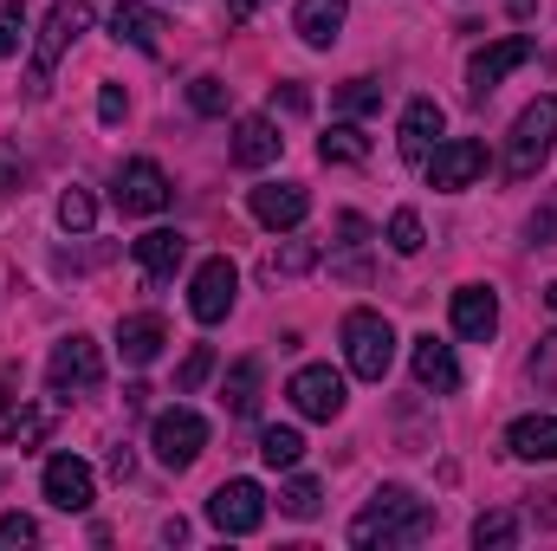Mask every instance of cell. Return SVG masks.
I'll list each match as a JSON object with an SVG mask.
<instances>
[{"instance_id":"6da1fadb","label":"cell","mask_w":557,"mask_h":551,"mask_svg":"<svg viewBox=\"0 0 557 551\" xmlns=\"http://www.w3.org/2000/svg\"><path fill=\"white\" fill-rule=\"evenodd\" d=\"M434 532V513H428V500H416L409 487H376L370 493V506L350 519V546L363 551H389V546H416Z\"/></svg>"},{"instance_id":"7a4b0ae2","label":"cell","mask_w":557,"mask_h":551,"mask_svg":"<svg viewBox=\"0 0 557 551\" xmlns=\"http://www.w3.org/2000/svg\"><path fill=\"white\" fill-rule=\"evenodd\" d=\"M78 33H91V0H59V7L46 13L39 39H33V72H26V98H46V85H52V65L65 59V46H72Z\"/></svg>"},{"instance_id":"3957f363","label":"cell","mask_w":557,"mask_h":551,"mask_svg":"<svg viewBox=\"0 0 557 551\" xmlns=\"http://www.w3.org/2000/svg\"><path fill=\"white\" fill-rule=\"evenodd\" d=\"M552 143H557V98H532L512 124V143H506V182H532L552 162Z\"/></svg>"},{"instance_id":"277c9868","label":"cell","mask_w":557,"mask_h":551,"mask_svg":"<svg viewBox=\"0 0 557 551\" xmlns=\"http://www.w3.org/2000/svg\"><path fill=\"white\" fill-rule=\"evenodd\" d=\"M344 357H350V370H357L363 383H383L389 364H396V331H389V318L357 305V311L344 318Z\"/></svg>"},{"instance_id":"5b68a950","label":"cell","mask_w":557,"mask_h":551,"mask_svg":"<svg viewBox=\"0 0 557 551\" xmlns=\"http://www.w3.org/2000/svg\"><path fill=\"white\" fill-rule=\"evenodd\" d=\"M98 377H104V357H98V344H91L85 331H72V338H59V344H52V364H46V390H52L59 403H72V396L98 390Z\"/></svg>"},{"instance_id":"8992f818","label":"cell","mask_w":557,"mask_h":551,"mask_svg":"<svg viewBox=\"0 0 557 551\" xmlns=\"http://www.w3.org/2000/svg\"><path fill=\"white\" fill-rule=\"evenodd\" d=\"M149 448H156V461L162 467H195L201 461V448H208V421L195 409H169V415H156V428H149Z\"/></svg>"},{"instance_id":"52a82bcc","label":"cell","mask_w":557,"mask_h":551,"mask_svg":"<svg viewBox=\"0 0 557 551\" xmlns=\"http://www.w3.org/2000/svg\"><path fill=\"white\" fill-rule=\"evenodd\" d=\"M525 59H532V39H525V33L480 46V52H473V65H467V98H473V105H486V98H493L519 65H525Z\"/></svg>"},{"instance_id":"ba28073f","label":"cell","mask_w":557,"mask_h":551,"mask_svg":"<svg viewBox=\"0 0 557 551\" xmlns=\"http://www.w3.org/2000/svg\"><path fill=\"white\" fill-rule=\"evenodd\" d=\"M208 519H214L227 539L260 532V519H267V493H260V480H221L214 500H208Z\"/></svg>"},{"instance_id":"9c48e42d","label":"cell","mask_w":557,"mask_h":551,"mask_svg":"<svg viewBox=\"0 0 557 551\" xmlns=\"http://www.w3.org/2000/svg\"><path fill=\"white\" fill-rule=\"evenodd\" d=\"M486 175V143H473V137H447V143H434L428 149V188H473Z\"/></svg>"},{"instance_id":"30bf717a","label":"cell","mask_w":557,"mask_h":551,"mask_svg":"<svg viewBox=\"0 0 557 551\" xmlns=\"http://www.w3.org/2000/svg\"><path fill=\"white\" fill-rule=\"evenodd\" d=\"M234 292H240V273H234V260H227V254H214V260H201V267H195V285H188V311H195L201 325H221V318L234 311Z\"/></svg>"},{"instance_id":"8fae6325","label":"cell","mask_w":557,"mask_h":551,"mask_svg":"<svg viewBox=\"0 0 557 551\" xmlns=\"http://www.w3.org/2000/svg\"><path fill=\"white\" fill-rule=\"evenodd\" d=\"M285 396H292V409L305 415V421H331V415H344V377L331 364H305L285 383Z\"/></svg>"},{"instance_id":"7c38bea8","label":"cell","mask_w":557,"mask_h":551,"mask_svg":"<svg viewBox=\"0 0 557 551\" xmlns=\"http://www.w3.org/2000/svg\"><path fill=\"white\" fill-rule=\"evenodd\" d=\"M169 175H162V162H149V156H137V162H124L117 169V208L124 215H162L169 208Z\"/></svg>"},{"instance_id":"4fadbf2b","label":"cell","mask_w":557,"mask_h":551,"mask_svg":"<svg viewBox=\"0 0 557 551\" xmlns=\"http://www.w3.org/2000/svg\"><path fill=\"white\" fill-rule=\"evenodd\" d=\"M91 493H98V487H91V467H85L78 454H52V461H46V500H52L59 513H85Z\"/></svg>"},{"instance_id":"5bb4252c","label":"cell","mask_w":557,"mask_h":551,"mask_svg":"<svg viewBox=\"0 0 557 551\" xmlns=\"http://www.w3.org/2000/svg\"><path fill=\"white\" fill-rule=\"evenodd\" d=\"M454 331H460L467 344H486V338L499 331V298H493V285H460V292H454Z\"/></svg>"},{"instance_id":"9a60e30c","label":"cell","mask_w":557,"mask_h":551,"mask_svg":"<svg viewBox=\"0 0 557 551\" xmlns=\"http://www.w3.org/2000/svg\"><path fill=\"white\" fill-rule=\"evenodd\" d=\"M311 215V195L298 188V182H267V188H253V221L260 228H298Z\"/></svg>"},{"instance_id":"2e32d148","label":"cell","mask_w":557,"mask_h":551,"mask_svg":"<svg viewBox=\"0 0 557 551\" xmlns=\"http://www.w3.org/2000/svg\"><path fill=\"white\" fill-rule=\"evenodd\" d=\"M441 105L434 98H416L409 111H403V131H396V149H403V162H428V149L441 143Z\"/></svg>"},{"instance_id":"e0dca14e","label":"cell","mask_w":557,"mask_h":551,"mask_svg":"<svg viewBox=\"0 0 557 551\" xmlns=\"http://www.w3.org/2000/svg\"><path fill=\"white\" fill-rule=\"evenodd\" d=\"M278 149H285V137L273 131V118H240V124H234V149H227V156H234V169H267Z\"/></svg>"},{"instance_id":"ac0fdd59","label":"cell","mask_w":557,"mask_h":551,"mask_svg":"<svg viewBox=\"0 0 557 551\" xmlns=\"http://www.w3.org/2000/svg\"><path fill=\"white\" fill-rule=\"evenodd\" d=\"M344 20H350V0H298V13H292L298 39H305V46H318V52L344 33Z\"/></svg>"},{"instance_id":"d6986e66","label":"cell","mask_w":557,"mask_h":551,"mask_svg":"<svg viewBox=\"0 0 557 551\" xmlns=\"http://www.w3.org/2000/svg\"><path fill=\"white\" fill-rule=\"evenodd\" d=\"M162 344H169V331H162L156 311H131V318L117 325V351H124V364H137V370L162 357Z\"/></svg>"},{"instance_id":"ffe728a7","label":"cell","mask_w":557,"mask_h":551,"mask_svg":"<svg viewBox=\"0 0 557 551\" xmlns=\"http://www.w3.org/2000/svg\"><path fill=\"white\" fill-rule=\"evenodd\" d=\"M416 383L434 390V396H454L460 390V364H454V351L441 338H416Z\"/></svg>"},{"instance_id":"44dd1931","label":"cell","mask_w":557,"mask_h":551,"mask_svg":"<svg viewBox=\"0 0 557 551\" xmlns=\"http://www.w3.org/2000/svg\"><path fill=\"white\" fill-rule=\"evenodd\" d=\"M182 260H188V241H182L175 228H149V234L137 241V267L156 279V285H162V279H175Z\"/></svg>"},{"instance_id":"7402d4cb","label":"cell","mask_w":557,"mask_h":551,"mask_svg":"<svg viewBox=\"0 0 557 551\" xmlns=\"http://www.w3.org/2000/svg\"><path fill=\"white\" fill-rule=\"evenodd\" d=\"M506 448L519 461H557V415H519L506 428Z\"/></svg>"},{"instance_id":"603a6c76","label":"cell","mask_w":557,"mask_h":551,"mask_svg":"<svg viewBox=\"0 0 557 551\" xmlns=\"http://www.w3.org/2000/svg\"><path fill=\"white\" fill-rule=\"evenodd\" d=\"M111 39H124V46H137V52H156V46H162V20H156L143 0H117V7H111Z\"/></svg>"},{"instance_id":"cb8c5ba5","label":"cell","mask_w":557,"mask_h":551,"mask_svg":"<svg viewBox=\"0 0 557 551\" xmlns=\"http://www.w3.org/2000/svg\"><path fill=\"white\" fill-rule=\"evenodd\" d=\"M221 403H227V415H253V409H260V357H240V364L227 370Z\"/></svg>"},{"instance_id":"d4e9b609","label":"cell","mask_w":557,"mask_h":551,"mask_svg":"<svg viewBox=\"0 0 557 551\" xmlns=\"http://www.w3.org/2000/svg\"><path fill=\"white\" fill-rule=\"evenodd\" d=\"M318 156H324L331 169H357V162L370 156V137H363L357 124H331V131H324V143H318Z\"/></svg>"},{"instance_id":"484cf974","label":"cell","mask_w":557,"mask_h":551,"mask_svg":"<svg viewBox=\"0 0 557 551\" xmlns=\"http://www.w3.org/2000/svg\"><path fill=\"white\" fill-rule=\"evenodd\" d=\"M260 461H267V467H298V461H305V434H298V428H267V434H260Z\"/></svg>"},{"instance_id":"4316f807","label":"cell","mask_w":557,"mask_h":551,"mask_svg":"<svg viewBox=\"0 0 557 551\" xmlns=\"http://www.w3.org/2000/svg\"><path fill=\"white\" fill-rule=\"evenodd\" d=\"M188 105H195L201 118H227V105H234V85H221L214 72H201V78L188 85Z\"/></svg>"},{"instance_id":"83f0119b","label":"cell","mask_w":557,"mask_h":551,"mask_svg":"<svg viewBox=\"0 0 557 551\" xmlns=\"http://www.w3.org/2000/svg\"><path fill=\"white\" fill-rule=\"evenodd\" d=\"M91 221H98L91 188H65V195H59V228H65V234H91Z\"/></svg>"},{"instance_id":"f1b7e54d","label":"cell","mask_w":557,"mask_h":551,"mask_svg":"<svg viewBox=\"0 0 557 551\" xmlns=\"http://www.w3.org/2000/svg\"><path fill=\"white\" fill-rule=\"evenodd\" d=\"M318 506H324V493H318V480H285L278 487V513H292V519H318Z\"/></svg>"},{"instance_id":"f546056e","label":"cell","mask_w":557,"mask_h":551,"mask_svg":"<svg viewBox=\"0 0 557 551\" xmlns=\"http://www.w3.org/2000/svg\"><path fill=\"white\" fill-rule=\"evenodd\" d=\"M383 105V85L376 78H350V85H337V111L344 118H370Z\"/></svg>"},{"instance_id":"4dcf8cb0","label":"cell","mask_w":557,"mask_h":551,"mask_svg":"<svg viewBox=\"0 0 557 551\" xmlns=\"http://www.w3.org/2000/svg\"><path fill=\"white\" fill-rule=\"evenodd\" d=\"M473 546L486 551V546H519V519L512 513H480L473 519Z\"/></svg>"},{"instance_id":"1f68e13d","label":"cell","mask_w":557,"mask_h":551,"mask_svg":"<svg viewBox=\"0 0 557 551\" xmlns=\"http://www.w3.org/2000/svg\"><path fill=\"white\" fill-rule=\"evenodd\" d=\"M46 421H52L46 409H20L7 421V448H39L46 441Z\"/></svg>"},{"instance_id":"d6a6232c","label":"cell","mask_w":557,"mask_h":551,"mask_svg":"<svg viewBox=\"0 0 557 551\" xmlns=\"http://www.w3.org/2000/svg\"><path fill=\"white\" fill-rule=\"evenodd\" d=\"M389 247L396 254H421V215L416 208H396L389 215Z\"/></svg>"},{"instance_id":"836d02e7","label":"cell","mask_w":557,"mask_h":551,"mask_svg":"<svg viewBox=\"0 0 557 551\" xmlns=\"http://www.w3.org/2000/svg\"><path fill=\"white\" fill-rule=\"evenodd\" d=\"M26 39V7L20 0H0V59H13Z\"/></svg>"},{"instance_id":"e575fe53","label":"cell","mask_w":557,"mask_h":551,"mask_svg":"<svg viewBox=\"0 0 557 551\" xmlns=\"http://www.w3.org/2000/svg\"><path fill=\"white\" fill-rule=\"evenodd\" d=\"M311 260H318V247H311V241H292L285 254H273V260H267V273H273V279H292V273H305Z\"/></svg>"},{"instance_id":"d590c367","label":"cell","mask_w":557,"mask_h":551,"mask_svg":"<svg viewBox=\"0 0 557 551\" xmlns=\"http://www.w3.org/2000/svg\"><path fill=\"white\" fill-rule=\"evenodd\" d=\"M208 370H214V351H208V344H195V351H188V364H182V377H175V390H182V396H188V390H201V383H208Z\"/></svg>"},{"instance_id":"8d00e7d4","label":"cell","mask_w":557,"mask_h":551,"mask_svg":"<svg viewBox=\"0 0 557 551\" xmlns=\"http://www.w3.org/2000/svg\"><path fill=\"white\" fill-rule=\"evenodd\" d=\"M33 539H39V526H33L26 513H7V519H0V551H13V546H33Z\"/></svg>"},{"instance_id":"74e56055","label":"cell","mask_w":557,"mask_h":551,"mask_svg":"<svg viewBox=\"0 0 557 551\" xmlns=\"http://www.w3.org/2000/svg\"><path fill=\"white\" fill-rule=\"evenodd\" d=\"M370 241V221L363 215H337V247H363Z\"/></svg>"},{"instance_id":"f35d334b","label":"cell","mask_w":557,"mask_h":551,"mask_svg":"<svg viewBox=\"0 0 557 551\" xmlns=\"http://www.w3.org/2000/svg\"><path fill=\"white\" fill-rule=\"evenodd\" d=\"M532 241H539V247H552V241H557V195L532 215Z\"/></svg>"},{"instance_id":"ab89813d","label":"cell","mask_w":557,"mask_h":551,"mask_svg":"<svg viewBox=\"0 0 557 551\" xmlns=\"http://www.w3.org/2000/svg\"><path fill=\"white\" fill-rule=\"evenodd\" d=\"M273 105H285L292 118H305V111H311V91H305V85H273Z\"/></svg>"},{"instance_id":"60d3db41","label":"cell","mask_w":557,"mask_h":551,"mask_svg":"<svg viewBox=\"0 0 557 551\" xmlns=\"http://www.w3.org/2000/svg\"><path fill=\"white\" fill-rule=\"evenodd\" d=\"M13 188H20V149L0 143V195H13Z\"/></svg>"},{"instance_id":"b9f144b4","label":"cell","mask_w":557,"mask_h":551,"mask_svg":"<svg viewBox=\"0 0 557 551\" xmlns=\"http://www.w3.org/2000/svg\"><path fill=\"white\" fill-rule=\"evenodd\" d=\"M98 118H104V124L124 118V85H104V91H98Z\"/></svg>"},{"instance_id":"7bdbcfd3","label":"cell","mask_w":557,"mask_h":551,"mask_svg":"<svg viewBox=\"0 0 557 551\" xmlns=\"http://www.w3.org/2000/svg\"><path fill=\"white\" fill-rule=\"evenodd\" d=\"M260 7H267V0H227V20H253Z\"/></svg>"},{"instance_id":"ee69618b","label":"cell","mask_w":557,"mask_h":551,"mask_svg":"<svg viewBox=\"0 0 557 551\" xmlns=\"http://www.w3.org/2000/svg\"><path fill=\"white\" fill-rule=\"evenodd\" d=\"M7 403H13V383H7V377H0V409H7Z\"/></svg>"},{"instance_id":"f6af8a7d","label":"cell","mask_w":557,"mask_h":551,"mask_svg":"<svg viewBox=\"0 0 557 551\" xmlns=\"http://www.w3.org/2000/svg\"><path fill=\"white\" fill-rule=\"evenodd\" d=\"M545 305H552V311H557V279H552V285H545Z\"/></svg>"}]
</instances>
